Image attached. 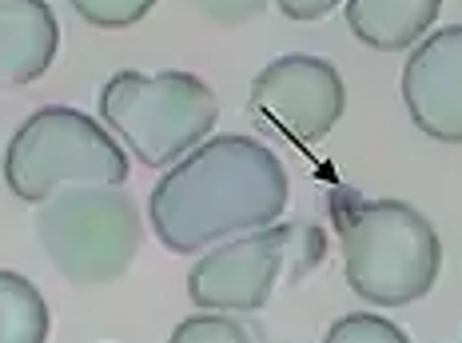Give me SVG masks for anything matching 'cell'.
Returning <instances> with one entry per match:
<instances>
[{"mask_svg": "<svg viewBox=\"0 0 462 343\" xmlns=\"http://www.w3.org/2000/svg\"><path fill=\"white\" fill-rule=\"evenodd\" d=\"M323 343H411V339H407V331H402L399 323H391L387 316L351 311V316H339L323 331Z\"/></svg>", "mask_w": 462, "mask_h": 343, "instance_id": "14", "label": "cell"}, {"mask_svg": "<svg viewBox=\"0 0 462 343\" xmlns=\"http://www.w3.org/2000/svg\"><path fill=\"white\" fill-rule=\"evenodd\" d=\"M52 316L28 275L0 268V343H48Z\"/></svg>", "mask_w": 462, "mask_h": 343, "instance_id": "11", "label": "cell"}, {"mask_svg": "<svg viewBox=\"0 0 462 343\" xmlns=\"http://www.w3.org/2000/svg\"><path fill=\"white\" fill-rule=\"evenodd\" d=\"M279 232H283V280L295 288L311 280L327 260V232L311 220H283Z\"/></svg>", "mask_w": 462, "mask_h": 343, "instance_id": "12", "label": "cell"}, {"mask_svg": "<svg viewBox=\"0 0 462 343\" xmlns=\"http://www.w3.org/2000/svg\"><path fill=\"white\" fill-rule=\"evenodd\" d=\"M168 343H259L255 328L236 320L231 311H199L176 323Z\"/></svg>", "mask_w": 462, "mask_h": 343, "instance_id": "13", "label": "cell"}, {"mask_svg": "<svg viewBox=\"0 0 462 343\" xmlns=\"http://www.w3.org/2000/svg\"><path fill=\"white\" fill-rule=\"evenodd\" d=\"M0 172L16 199L41 208L64 188H124L132 164L120 140L88 112L69 104H44L13 132Z\"/></svg>", "mask_w": 462, "mask_h": 343, "instance_id": "4", "label": "cell"}, {"mask_svg": "<svg viewBox=\"0 0 462 343\" xmlns=\"http://www.w3.org/2000/svg\"><path fill=\"white\" fill-rule=\"evenodd\" d=\"M283 280V232L279 224L224 240L199 252L188 272V295L204 311H263Z\"/></svg>", "mask_w": 462, "mask_h": 343, "instance_id": "7", "label": "cell"}, {"mask_svg": "<svg viewBox=\"0 0 462 343\" xmlns=\"http://www.w3.org/2000/svg\"><path fill=\"white\" fill-rule=\"evenodd\" d=\"M346 288L374 308H407L439 280L442 244L427 216L407 199H331Z\"/></svg>", "mask_w": 462, "mask_h": 343, "instance_id": "2", "label": "cell"}, {"mask_svg": "<svg viewBox=\"0 0 462 343\" xmlns=\"http://www.w3.org/2000/svg\"><path fill=\"white\" fill-rule=\"evenodd\" d=\"M442 0H346V28L374 52L415 49L439 21Z\"/></svg>", "mask_w": 462, "mask_h": 343, "instance_id": "10", "label": "cell"}, {"mask_svg": "<svg viewBox=\"0 0 462 343\" xmlns=\"http://www.w3.org/2000/svg\"><path fill=\"white\" fill-rule=\"evenodd\" d=\"M279 5V13L287 16V21H323L327 13H331L339 0H275Z\"/></svg>", "mask_w": 462, "mask_h": 343, "instance_id": "17", "label": "cell"}, {"mask_svg": "<svg viewBox=\"0 0 462 343\" xmlns=\"http://www.w3.org/2000/svg\"><path fill=\"white\" fill-rule=\"evenodd\" d=\"M69 5L92 28H132L156 8V0H69Z\"/></svg>", "mask_w": 462, "mask_h": 343, "instance_id": "15", "label": "cell"}, {"mask_svg": "<svg viewBox=\"0 0 462 343\" xmlns=\"http://www.w3.org/2000/svg\"><path fill=\"white\" fill-rule=\"evenodd\" d=\"M60 24L48 0H0V88H24L52 69Z\"/></svg>", "mask_w": 462, "mask_h": 343, "instance_id": "9", "label": "cell"}, {"mask_svg": "<svg viewBox=\"0 0 462 343\" xmlns=\"http://www.w3.org/2000/svg\"><path fill=\"white\" fill-rule=\"evenodd\" d=\"M100 120L143 168L168 172L211 136L219 100L196 72L120 69L100 88Z\"/></svg>", "mask_w": 462, "mask_h": 343, "instance_id": "3", "label": "cell"}, {"mask_svg": "<svg viewBox=\"0 0 462 343\" xmlns=\"http://www.w3.org/2000/svg\"><path fill=\"white\" fill-rule=\"evenodd\" d=\"M402 104L422 136L462 144V24L427 32L402 64Z\"/></svg>", "mask_w": 462, "mask_h": 343, "instance_id": "8", "label": "cell"}, {"mask_svg": "<svg viewBox=\"0 0 462 343\" xmlns=\"http://www.w3.org/2000/svg\"><path fill=\"white\" fill-rule=\"evenodd\" d=\"M287 168L263 140L208 136L156 180L148 220L156 240L176 255L279 224L287 208Z\"/></svg>", "mask_w": 462, "mask_h": 343, "instance_id": "1", "label": "cell"}, {"mask_svg": "<svg viewBox=\"0 0 462 343\" xmlns=\"http://www.w3.org/2000/svg\"><path fill=\"white\" fill-rule=\"evenodd\" d=\"M188 5L211 24L239 28V24H252L255 16H263L272 0H188Z\"/></svg>", "mask_w": 462, "mask_h": 343, "instance_id": "16", "label": "cell"}, {"mask_svg": "<svg viewBox=\"0 0 462 343\" xmlns=\"http://www.w3.org/2000/svg\"><path fill=\"white\" fill-rule=\"evenodd\" d=\"M346 108L343 76L331 60L311 52H287L263 64L247 92V116L263 132L295 144H315L339 124Z\"/></svg>", "mask_w": 462, "mask_h": 343, "instance_id": "6", "label": "cell"}, {"mask_svg": "<svg viewBox=\"0 0 462 343\" xmlns=\"http://www.w3.org/2000/svg\"><path fill=\"white\" fill-rule=\"evenodd\" d=\"M36 244L60 280L100 288L136 264L143 244L140 208L124 188H64L36 208Z\"/></svg>", "mask_w": 462, "mask_h": 343, "instance_id": "5", "label": "cell"}]
</instances>
